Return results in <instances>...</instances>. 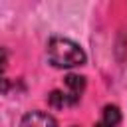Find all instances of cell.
Segmentation results:
<instances>
[{"instance_id": "obj_1", "label": "cell", "mask_w": 127, "mask_h": 127, "mask_svg": "<svg viewBox=\"0 0 127 127\" xmlns=\"http://www.w3.org/2000/svg\"><path fill=\"white\" fill-rule=\"evenodd\" d=\"M46 52L50 64H54L56 67H75L85 64V52L81 50V46L67 38H60V36L50 38Z\"/></svg>"}, {"instance_id": "obj_4", "label": "cell", "mask_w": 127, "mask_h": 127, "mask_svg": "<svg viewBox=\"0 0 127 127\" xmlns=\"http://www.w3.org/2000/svg\"><path fill=\"white\" fill-rule=\"evenodd\" d=\"M105 125H109V127H115L119 121H121V111H119V107H115V105H107L105 109H103V119H101Z\"/></svg>"}, {"instance_id": "obj_3", "label": "cell", "mask_w": 127, "mask_h": 127, "mask_svg": "<svg viewBox=\"0 0 127 127\" xmlns=\"http://www.w3.org/2000/svg\"><path fill=\"white\" fill-rule=\"evenodd\" d=\"M65 85L69 87V93H67V103H69V105L77 103V101H79L81 91L85 89V77L75 75V73H67V75H65Z\"/></svg>"}, {"instance_id": "obj_2", "label": "cell", "mask_w": 127, "mask_h": 127, "mask_svg": "<svg viewBox=\"0 0 127 127\" xmlns=\"http://www.w3.org/2000/svg\"><path fill=\"white\" fill-rule=\"evenodd\" d=\"M20 127H58V121L46 111H30L22 117Z\"/></svg>"}, {"instance_id": "obj_7", "label": "cell", "mask_w": 127, "mask_h": 127, "mask_svg": "<svg viewBox=\"0 0 127 127\" xmlns=\"http://www.w3.org/2000/svg\"><path fill=\"white\" fill-rule=\"evenodd\" d=\"M95 127H109V125H105L103 121H99V123H95Z\"/></svg>"}, {"instance_id": "obj_5", "label": "cell", "mask_w": 127, "mask_h": 127, "mask_svg": "<svg viewBox=\"0 0 127 127\" xmlns=\"http://www.w3.org/2000/svg\"><path fill=\"white\" fill-rule=\"evenodd\" d=\"M48 103H50L52 107H56V109H60V107H65V105H69V103H67V93L54 89V91L48 95Z\"/></svg>"}, {"instance_id": "obj_6", "label": "cell", "mask_w": 127, "mask_h": 127, "mask_svg": "<svg viewBox=\"0 0 127 127\" xmlns=\"http://www.w3.org/2000/svg\"><path fill=\"white\" fill-rule=\"evenodd\" d=\"M6 60H8V56H6V50H4V48H0V79L4 77V67H6Z\"/></svg>"}]
</instances>
